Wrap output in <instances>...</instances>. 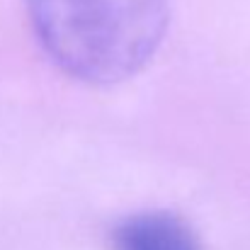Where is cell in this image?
<instances>
[{
    "label": "cell",
    "instance_id": "7a4b0ae2",
    "mask_svg": "<svg viewBox=\"0 0 250 250\" xmlns=\"http://www.w3.org/2000/svg\"><path fill=\"white\" fill-rule=\"evenodd\" d=\"M114 250H202L192 226L170 211H141L112 231Z\"/></svg>",
    "mask_w": 250,
    "mask_h": 250
},
{
    "label": "cell",
    "instance_id": "6da1fadb",
    "mask_svg": "<svg viewBox=\"0 0 250 250\" xmlns=\"http://www.w3.org/2000/svg\"><path fill=\"white\" fill-rule=\"evenodd\" d=\"M49 59L85 83H119L141 71L167 27V0H27Z\"/></svg>",
    "mask_w": 250,
    "mask_h": 250
}]
</instances>
